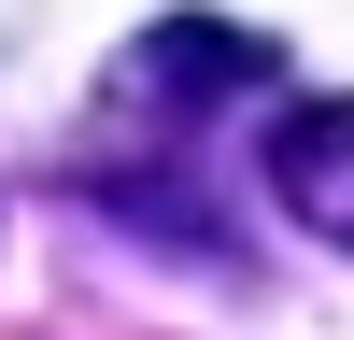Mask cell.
<instances>
[{
	"label": "cell",
	"mask_w": 354,
	"mask_h": 340,
	"mask_svg": "<svg viewBox=\"0 0 354 340\" xmlns=\"http://www.w3.org/2000/svg\"><path fill=\"white\" fill-rule=\"evenodd\" d=\"M270 198L298 227H326V241H354V100H312L270 128Z\"/></svg>",
	"instance_id": "cell-1"
},
{
	"label": "cell",
	"mask_w": 354,
	"mask_h": 340,
	"mask_svg": "<svg viewBox=\"0 0 354 340\" xmlns=\"http://www.w3.org/2000/svg\"><path fill=\"white\" fill-rule=\"evenodd\" d=\"M283 43H255V28H156V43L128 57V85H270Z\"/></svg>",
	"instance_id": "cell-2"
}]
</instances>
